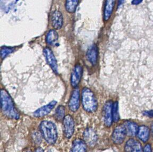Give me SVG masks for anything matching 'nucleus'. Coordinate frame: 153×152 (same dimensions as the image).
Here are the masks:
<instances>
[{"label": "nucleus", "mask_w": 153, "mask_h": 152, "mask_svg": "<svg viewBox=\"0 0 153 152\" xmlns=\"http://www.w3.org/2000/svg\"><path fill=\"white\" fill-rule=\"evenodd\" d=\"M1 107L3 114L8 118L18 120L20 117L19 112L15 107L12 97L7 91L1 90Z\"/></svg>", "instance_id": "f257e3e1"}, {"label": "nucleus", "mask_w": 153, "mask_h": 152, "mask_svg": "<svg viewBox=\"0 0 153 152\" xmlns=\"http://www.w3.org/2000/svg\"><path fill=\"white\" fill-rule=\"evenodd\" d=\"M39 131L46 142L50 144H54L57 139L56 126L52 121H42L39 125Z\"/></svg>", "instance_id": "f03ea898"}, {"label": "nucleus", "mask_w": 153, "mask_h": 152, "mask_svg": "<svg viewBox=\"0 0 153 152\" xmlns=\"http://www.w3.org/2000/svg\"><path fill=\"white\" fill-rule=\"evenodd\" d=\"M81 102L83 108L86 112L93 113L97 109L98 103L97 100L94 93L88 88H85L82 89Z\"/></svg>", "instance_id": "7ed1b4c3"}, {"label": "nucleus", "mask_w": 153, "mask_h": 152, "mask_svg": "<svg viewBox=\"0 0 153 152\" xmlns=\"http://www.w3.org/2000/svg\"><path fill=\"white\" fill-rule=\"evenodd\" d=\"M126 135L127 131L124 124H123L114 129L112 135V140L115 144L119 145L123 143Z\"/></svg>", "instance_id": "20e7f679"}, {"label": "nucleus", "mask_w": 153, "mask_h": 152, "mask_svg": "<svg viewBox=\"0 0 153 152\" xmlns=\"http://www.w3.org/2000/svg\"><path fill=\"white\" fill-rule=\"evenodd\" d=\"M113 103L112 101H108L105 103L103 109V116L104 121L106 126L110 127L112 125L113 118Z\"/></svg>", "instance_id": "39448f33"}, {"label": "nucleus", "mask_w": 153, "mask_h": 152, "mask_svg": "<svg viewBox=\"0 0 153 152\" xmlns=\"http://www.w3.org/2000/svg\"><path fill=\"white\" fill-rule=\"evenodd\" d=\"M63 127L64 134L66 138L70 139L74 133V122L73 118L68 114L63 119Z\"/></svg>", "instance_id": "423d86ee"}, {"label": "nucleus", "mask_w": 153, "mask_h": 152, "mask_svg": "<svg viewBox=\"0 0 153 152\" xmlns=\"http://www.w3.org/2000/svg\"><path fill=\"white\" fill-rule=\"evenodd\" d=\"M68 106L72 112H76L80 107V91L78 88L74 89L70 97Z\"/></svg>", "instance_id": "0eeeda50"}, {"label": "nucleus", "mask_w": 153, "mask_h": 152, "mask_svg": "<svg viewBox=\"0 0 153 152\" xmlns=\"http://www.w3.org/2000/svg\"><path fill=\"white\" fill-rule=\"evenodd\" d=\"M43 53H44V56L45 57V59L48 64L50 65L51 68L52 69L55 74H57L58 66H57V61L52 50L49 48H45L43 50Z\"/></svg>", "instance_id": "6e6552de"}, {"label": "nucleus", "mask_w": 153, "mask_h": 152, "mask_svg": "<svg viewBox=\"0 0 153 152\" xmlns=\"http://www.w3.org/2000/svg\"><path fill=\"white\" fill-rule=\"evenodd\" d=\"M84 141L89 146L94 147L97 140V135L95 131L91 128H88L84 131L83 134Z\"/></svg>", "instance_id": "1a4fd4ad"}, {"label": "nucleus", "mask_w": 153, "mask_h": 152, "mask_svg": "<svg viewBox=\"0 0 153 152\" xmlns=\"http://www.w3.org/2000/svg\"><path fill=\"white\" fill-rule=\"evenodd\" d=\"M82 75V67L80 65L74 66L71 76V84L73 88H76L81 81Z\"/></svg>", "instance_id": "9d476101"}, {"label": "nucleus", "mask_w": 153, "mask_h": 152, "mask_svg": "<svg viewBox=\"0 0 153 152\" xmlns=\"http://www.w3.org/2000/svg\"><path fill=\"white\" fill-rule=\"evenodd\" d=\"M57 102L53 100L48 105L41 107L33 112V116L37 118H41L48 115L54 108Z\"/></svg>", "instance_id": "9b49d317"}, {"label": "nucleus", "mask_w": 153, "mask_h": 152, "mask_svg": "<svg viewBox=\"0 0 153 152\" xmlns=\"http://www.w3.org/2000/svg\"><path fill=\"white\" fill-rule=\"evenodd\" d=\"M98 48L95 44L89 48L86 53L87 59L93 65L96 64L98 60Z\"/></svg>", "instance_id": "f8f14e48"}, {"label": "nucleus", "mask_w": 153, "mask_h": 152, "mask_svg": "<svg viewBox=\"0 0 153 152\" xmlns=\"http://www.w3.org/2000/svg\"><path fill=\"white\" fill-rule=\"evenodd\" d=\"M124 150L126 152H142L143 148L141 144L138 141L134 139H130L128 140L126 144Z\"/></svg>", "instance_id": "ddd939ff"}, {"label": "nucleus", "mask_w": 153, "mask_h": 152, "mask_svg": "<svg viewBox=\"0 0 153 152\" xmlns=\"http://www.w3.org/2000/svg\"><path fill=\"white\" fill-rule=\"evenodd\" d=\"M51 22L53 27L58 30L62 28L63 24V18L61 12L59 11H55L53 12L51 18Z\"/></svg>", "instance_id": "4468645a"}, {"label": "nucleus", "mask_w": 153, "mask_h": 152, "mask_svg": "<svg viewBox=\"0 0 153 152\" xmlns=\"http://www.w3.org/2000/svg\"><path fill=\"white\" fill-rule=\"evenodd\" d=\"M115 3V0H106L104 10V19L105 21H108L112 14Z\"/></svg>", "instance_id": "2eb2a0df"}, {"label": "nucleus", "mask_w": 153, "mask_h": 152, "mask_svg": "<svg viewBox=\"0 0 153 152\" xmlns=\"http://www.w3.org/2000/svg\"><path fill=\"white\" fill-rule=\"evenodd\" d=\"M86 143L84 140L77 138L74 140L72 145L71 152H86L87 149Z\"/></svg>", "instance_id": "dca6fc26"}, {"label": "nucleus", "mask_w": 153, "mask_h": 152, "mask_svg": "<svg viewBox=\"0 0 153 152\" xmlns=\"http://www.w3.org/2000/svg\"><path fill=\"white\" fill-rule=\"evenodd\" d=\"M123 124L126 129L127 135L132 137L136 135L138 131L139 127L136 123L131 121H126Z\"/></svg>", "instance_id": "f3484780"}, {"label": "nucleus", "mask_w": 153, "mask_h": 152, "mask_svg": "<svg viewBox=\"0 0 153 152\" xmlns=\"http://www.w3.org/2000/svg\"><path fill=\"white\" fill-rule=\"evenodd\" d=\"M150 131L147 127L145 126H140L139 127L137 136L141 141L146 142L149 137Z\"/></svg>", "instance_id": "a211bd4d"}, {"label": "nucleus", "mask_w": 153, "mask_h": 152, "mask_svg": "<svg viewBox=\"0 0 153 152\" xmlns=\"http://www.w3.org/2000/svg\"><path fill=\"white\" fill-rule=\"evenodd\" d=\"M58 38L59 36L57 32L55 30H51L48 31L46 36V43L50 45H54L57 42Z\"/></svg>", "instance_id": "6ab92c4d"}, {"label": "nucleus", "mask_w": 153, "mask_h": 152, "mask_svg": "<svg viewBox=\"0 0 153 152\" xmlns=\"http://www.w3.org/2000/svg\"><path fill=\"white\" fill-rule=\"evenodd\" d=\"M79 0H66L65 8L67 11L69 13L75 12L78 4Z\"/></svg>", "instance_id": "aec40b11"}, {"label": "nucleus", "mask_w": 153, "mask_h": 152, "mask_svg": "<svg viewBox=\"0 0 153 152\" xmlns=\"http://www.w3.org/2000/svg\"><path fill=\"white\" fill-rule=\"evenodd\" d=\"M65 108L63 106H59L57 107L56 111H55V118L57 119L58 121H61L63 120L65 118Z\"/></svg>", "instance_id": "412c9836"}, {"label": "nucleus", "mask_w": 153, "mask_h": 152, "mask_svg": "<svg viewBox=\"0 0 153 152\" xmlns=\"http://www.w3.org/2000/svg\"><path fill=\"white\" fill-rule=\"evenodd\" d=\"M113 121L117 122L119 120L120 116L119 113V107H118V103L117 102H115L113 103Z\"/></svg>", "instance_id": "4be33fe9"}, {"label": "nucleus", "mask_w": 153, "mask_h": 152, "mask_svg": "<svg viewBox=\"0 0 153 152\" xmlns=\"http://www.w3.org/2000/svg\"><path fill=\"white\" fill-rule=\"evenodd\" d=\"M14 51V49L12 48L4 47L2 48L1 50V57L2 59H4L7 55H9Z\"/></svg>", "instance_id": "5701e85b"}, {"label": "nucleus", "mask_w": 153, "mask_h": 152, "mask_svg": "<svg viewBox=\"0 0 153 152\" xmlns=\"http://www.w3.org/2000/svg\"><path fill=\"white\" fill-rule=\"evenodd\" d=\"M143 152H152V149H151V145L149 144H147L145 146L144 149H143Z\"/></svg>", "instance_id": "b1692460"}, {"label": "nucleus", "mask_w": 153, "mask_h": 152, "mask_svg": "<svg viewBox=\"0 0 153 152\" xmlns=\"http://www.w3.org/2000/svg\"><path fill=\"white\" fill-rule=\"evenodd\" d=\"M143 114H145L146 116L149 117H152L153 116V111H145L143 112Z\"/></svg>", "instance_id": "393cba45"}, {"label": "nucleus", "mask_w": 153, "mask_h": 152, "mask_svg": "<svg viewBox=\"0 0 153 152\" xmlns=\"http://www.w3.org/2000/svg\"><path fill=\"white\" fill-rule=\"evenodd\" d=\"M143 0H132V4L134 5H137L140 4V3L142 2Z\"/></svg>", "instance_id": "a878e982"}, {"label": "nucleus", "mask_w": 153, "mask_h": 152, "mask_svg": "<svg viewBox=\"0 0 153 152\" xmlns=\"http://www.w3.org/2000/svg\"><path fill=\"white\" fill-rule=\"evenodd\" d=\"M44 150H43V149H42V148H36V150H35V152H44Z\"/></svg>", "instance_id": "bb28decb"}, {"label": "nucleus", "mask_w": 153, "mask_h": 152, "mask_svg": "<svg viewBox=\"0 0 153 152\" xmlns=\"http://www.w3.org/2000/svg\"><path fill=\"white\" fill-rule=\"evenodd\" d=\"M124 2V0H119V2H118V7H120V5L123 4V3Z\"/></svg>", "instance_id": "cd10ccee"}, {"label": "nucleus", "mask_w": 153, "mask_h": 152, "mask_svg": "<svg viewBox=\"0 0 153 152\" xmlns=\"http://www.w3.org/2000/svg\"><path fill=\"white\" fill-rule=\"evenodd\" d=\"M151 133H152V134L153 137V122L152 124V126H151Z\"/></svg>", "instance_id": "c85d7f7f"}]
</instances>
